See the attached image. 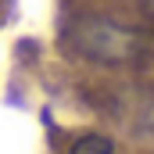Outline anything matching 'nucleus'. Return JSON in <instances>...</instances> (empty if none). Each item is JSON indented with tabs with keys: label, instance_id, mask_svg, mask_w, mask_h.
Returning <instances> with one entry per match:
<instances>
[{
	"label": "nucleus",
	"instance_id": "nucleus-3",
	"mask_svg": "<svg viewBox=\"0 0 154 154\" xmlns=\"http://www.w3.org/2000/svg\"><path fill=\"white\" fill-rule=\"evenodd\" d=\"M136 4L143 7V14H151V18H154V0H136Z\"/></svg>",
	"mask_w": 154,
	"mask_h": 154
},
{
	"label": "nucleus",
	"instance_id": "nucleus-1",
	"mask_svg": "<svg viewBox=\"0 0 154 154\" xmlns=\"http://www.w3.org/2000/svg\"><path fill=\"white\" fill-rule=\"evenodd\" d=\"M82 50L97 61H125L136 54V36L118 25H90L82 29Z\"/></svg>",
	"mask_w": 154,
	"mask_h": 154
},
{
	"label": "nucleus",
	"instance_id": "nucleus-2",
	"mask_svg": "<svg viewBox=\"0 0 154 154\" xmlns=\"http://www.w3.org/2000/svg\"><path fill=\"white\" fill-rule=\"evenodd\" d=\"M68 154H118V147L111 140H104V136H82V140L72 143Z\"/></svg>",
	"mask_w": 154,
	"mask_h": 154
}]
</instances>
